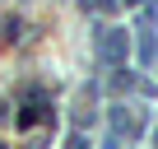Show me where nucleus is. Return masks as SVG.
I'll return each instance as SVG.
<instances>
[{
    "label": "nucleus",
    "instance_id": "nucleus-1",
    "mask_svg": "<svg viewBox=\"0 0 158 149\" xmlns=\"http://www.w3.org/2000/svg\"><path fill=\"white\" fill-rule=\"evenodd\" d=\"M98 56H102L107 65H126V56H130V37H126L121 28H98Z\"/></svg>",
    "mask_w": 158,
    "mask_h": 149
},
{
    "label": "nucleus",
    "instance_id": "nucleus-6",
    "mask_svg": "<svg viewBox=\"0 0 158 149\" xmlns=\"http://www.w3.org/2000/svg\"><path fill=\"white\" fill-rule=\"evenodd\" d=\"M126 5H139V0H126Z\"/></svg>",
    "mask_w": 158,
    "mask_h": 149
},
{
    "label": "nucleus",
    "instance_id": "nucleus-5",
    "mask_svg": "<svg viewBox=\"0 0 158 149\" xmlns=\"http://www.w3.org/2000/svg\"><path fill=\"white\" fill-rule=\"evenodd\" d=\"M153 144H158V126H153Z\"/></svg>",
    "mask_w": 158,
    "mask_h": 149
},
{
    "label": "nucleus",
    "instance_id": "nucleus-2",
    "mask_svg": "<svg viewBox=\"0 0 158 149\" xmlns=\"http://www.w3.org/2000/svg\"><path fill=\"white\" fill-rule=\"evenodd\" d=\"M153 19H158V10L149 5V10L139 14V65H153V61H158V42H153Z\"/></svg>",
    "mask_w": 158,
    "mask_h": 149
},
{
    "label": "nucleus",
    "instance_id": "nucleus-3",
    "mask_svg": "<svg viewBox=\"0 0 158 149\" xmlns=\"http://www.w3.org/2000/svg\"><path fill=\"white\" fill-rule=\"evenodd\" d=\"M139 130H144V112L139 107H130V112L126 107H112V140L116 135H139Z\"/></svg>",
    "mask_w": 158,
    "mask_h": 149
},
{
    "label": "nucleus",
    "instance_id": "nucleus-4",
    "mask_svg": "<svg viewBox=\"0 0 158 149\" xmlns=\"http://www.w3.org/2000/svg\"><path fill=\"white\" fill-rule=\"evenodd\" d=\"M0 121H5V103H0Z\"/></svg>",
    "mask_w": 158,
    "mask_h": 149
}]
</instances>
